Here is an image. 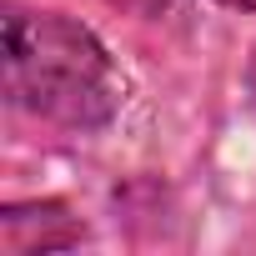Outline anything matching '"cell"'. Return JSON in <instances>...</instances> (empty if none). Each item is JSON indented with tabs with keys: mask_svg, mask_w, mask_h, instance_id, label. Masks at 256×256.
<instances>
[{
	"mask_svg": "<svg viewBox=\"0 0 256 256\" xmlns=\"http://www.w3.org/2000/svg\"><path fill=\"white\" fill-rule=\"evenodd\" d=\"M0 70L6 100L20 116L70 136L106 131L126 106V80L106 40L66 10H30L10 0L0 10Z\"/></svg>",
	"mask_w": 256,
	"mask_h": 256,
	"instance_id": "6da1fadb",
	"label": "cell"
},
{
	"mask_svg": "<svg viewBox=\"0 0 256 256\" xmlns=\"http://www.w3.org/2000/svg\"><path fill=\"white\" fill-rule=\"evenodd\" d=\"M216 6H226V10H246V16H256V0H216Z\"/></svg>",
	"mask_w": 256,
	"mask_h": 256,
	"instance_id": "277c9868",
	"label": "cell"
},
{
	"mask_svg": "<svg viewBox=\"0 0 256 256\" xmlns=\"http://www.w3.org/2000/svg\"><path fill=\"white\" fill-rule=\"evenodd\" d=\"M80 241L86 221L56 196L0 206V251L6 256H50V251H76Z\"/></svg>",
	"mask_w": 256,
	"mask_h": 256,
	"instance_id": "7a4b0ae2",
	"label": "cell"
},
{
	"mask_svg": "<svg viewBox=\"0 0 256 256\" xmlns=\"http://www.w3.org/2000/svg\"><path fill=\"white\" fill-rule=\"evenodd\" d=\"M106 6H120L126 16H146V20H161L176 10V0H106Z\"/></svg>",
	"mask_w": 256,
	"mask_h": 256,
	"instance_id": "3957f363",
	"label": "cell"
}]
</instances>
